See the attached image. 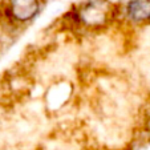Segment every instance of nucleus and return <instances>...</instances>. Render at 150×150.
<instances>
[{
    "label": "nucleus",
    "instance_id": "nucleus-1",
    "mask_svg": "<svg viewBox=\"0 0 150 150\" xmlns=\"http://www.w3.org/2000/svg\"><path fill=\"white\" fill-rule=\"evenodd\" d=\"M117 8L118 1L113 0H80L65 15V24L77 33H104L118 24Z\"/></svg>",
    "mask_w": 150,
    "mask_h": 150
},
{
    "label": "nucleus",
    "instance_id": "nucleus-2",
    "mask_svg": "<svg viewBox=\"0 0 150 150\" xmlns=\"http://www.w3.org/2000/svg\"><path fill=\"white\" fill-rule=\"evenodd\" d=\"M47 0H0V25L13 35L28 29L41 17Z\"/></svg>",
    "mask_w": 150,
    "mask_h": 150
},
{
    "label": "nucleus",
    "instance_id": "nucleus-3",
    "mask_svg": "<svg viewBox=\"0 0 150 150\" xmlns=\"http://www.w3.org/2000/svg\"><path fill=\"white\" fill-rule=\"evenodd\" d=\"M118 24L137 29L150 25V0H122L117 8Z\"/></svg>",
    "mask_w": 150,
    "mask_h": 150
},
{
    "label": "nucleus",
    "instance_id": "nucleus-4",
    "mask_svg": "<svg viewBox=\"0 0 150 150\" xmlns=\"http://www.w3.org/2000/svg\"><path fill=\"white\" fill-rule=\"evenodd\" d=\"M73 93V84L68 80H60V81L52 82L47 88L45 94H44V102H45L47 109L53 113L62 110L71 102Z\"/></svg>",
    "mask_w": 150,
    "mask_h": 150
},
{
    "label": "nucleus",
    "instance_id": "nucleus-5",
    "mask_svg": "<svg viewBox=\"0 0 150 150\" xmlns=\"http://www.w3.org/2000/svg\"><path fill=\"white\" fill-rule=\"evenodd\" d=\"M145 124H146V126H147V130H150V108L147 109L146 117H145Z\"/></svg>",
    "mask_w": 150,
    "mask_h": 150
},
{
    "label": "nucleus",
    "instance_id": "nucleus-6",
    "mask_svg": "<svg viewBox=\"0 0 150 150\" xmlns=\"http://www.w3.org/2000/svg\"><path fill=\"white\" fill-rule=\"evenodd\" d=\"M0 49H1V47H0Z\"/></svg>",
    "mask_w": 150,
    "mask_h": 150
}]
</instances>
